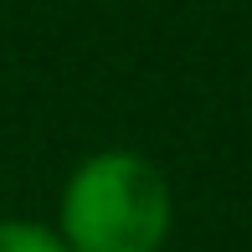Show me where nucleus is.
<instances>
[{
  "instance_id": "1",
  "label": "nucleus",
  "mask_w": 252,
  "mask_h": 252,
  "mask_svg": "<svg viewBox=\"0 0 252 252\" xmlns=\"http://www.w3.org/2000/svg\"><path fill=\"white\" fill-rule=\"evenodd\" d=\"M175 190L139 150H93L77 159L57 201V237L72 252H165Z\"/></svg>"
},
{
  "instance_id": "2",
  "label": "nucleus",
  "mask_w": 252,
  "mask_h": 252,
  "mask_svg": "<svg viewBox=\"0 0 252 252\" xmlns=\"http://www.w3.org/2000/svg\"><path fill=\"white\" fill-rule=\"evenodd\" d=\"M0 252H72L47 221H26V216H0Z\"/></svg>"
}]
</instances>
